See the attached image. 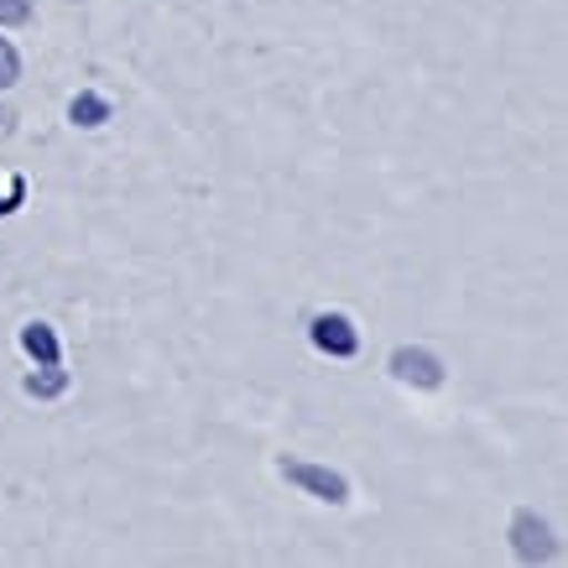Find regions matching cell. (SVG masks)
Wrapping results in <instances>:
<instances>
[{"instance_id": "1", "label": "cell", "mask_w": 568, "mask_h": 568, "mask_svg": "<svg viewBox=\"0 0 568 568\" xmlns=\"http://www.w3.org/2000/svg\"><path fill=\"white\" fill-rule=\"evenodd\" d=\"M313 345L324 349V355H339V361H345V355L361 349V334H355L349 318H339V313H318V318H313Z\"/></svg>"}, {"instance_id": "2", "label": "cell", "mask_w": 568, "mask_h": 568, "mask_svg": "<svg viewBox=\"0 0 568 568\" xmlns=\"http://www.w3.org/2000/svg\"><path fill=\"white\" fill-rule=\"evenodd\" d=\"M392 371L413 386H444V365L433 361L428 349H396L392 355Z\"/></svg>"}, {"instance_id": "3", "label": "cell", "mask_w": 568, "mask_h": 568, "mask_svg": "<svg viewBox=\"0 0 568 568\" xmlns=\"http://www.w3.org/2000/svg\"><path fill=\"white\" fill-rule=\"evenodd\" d=\"M282 475H287V480H297V485H308L313 496L345 500V480H339V475H328V469H318V465H297V459H287V465H282Z\"/></svg>"}, {"instance_id": "4", "label": "cell", "mask_w": 568, "mask_h": 568, "mask_svg": "<svg viewBox=\"0 0 568 568\" xmlns=\"http://www.w3.org/2000/svg\"><path fill=\"white\" fill-rule=\"evenodd\" d=\"M517 552L532 564V558H548L552 542H548V521L537 517H517Z\"/></svg>"}, {"instance_id": "5", "label": "cell", "mask_w": 568, "mask_h": 568, "mask_svg": "<svg viewBox=\"0 0 568 568\" xmlns=\"http://www.w3.org/2000/svg\"><path fill=\"white\" fill-rule=\"evenodd\" d=\"M21 345L32 349V355H37L42 365L58 361V334H52L48 324H27V328H21Z\"/></svg>"}, {"instance_id": "6", "label": "cell", "mask_w": 568, "mask_h": 568, "mask_svg": "<svg viewBox=\"0 0 568 568\" xmlns=\"http://www.w3.org/2000/svg\"><path fill=\"white\" fill-rule=\"evenodd\" d=\"M27 392H32V396H58V392H63V371H58V361L42 365V376L27 381Z\"/></svg>"}, {"instance_id": "7", "label": "cell", "mask_w": 568, "mask_h": 568, "mask_svg": "<svg viewBox=\"0 0 568 568\" xmlns=\"http://www.w3.org/2000/svg\"><path fill=\"white\" fill-rule=\"evenodd\" d=\"M21 79V58H17V48L0 37V89H11Z\"/></svg>"}, {"instance_id": "8", "label": "cell", "mask_w": 568, "mask_h": 568, "mask_svg": "<svg viewBox=\"0 0 568 568\" xmlns=\"http://www.w3.org/2000/svg\"><path fill=\"white\" fill-rule=\"evenodd\" d=\"M32 17V0H0V27H21Z\"/></svg>"}, {"instance_id": "9", "label": "cell", "mask_w": 568, "mask_h": 568, "mask_svg": "<svg viewBox=\"0 0 568 568\" xmlns=\"http://www.w3.org/2000/svg\"><path fill=\"white\" fill-rule=\"evenodd\" d=\"M100 115H104L100 100H73V121L79 125H100Z\"/></svg>"}]
</instances>
